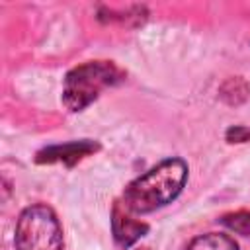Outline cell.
<instances>
[{"label": "cell", "instance_id": "cell-1", "mask_svg": "<svg viewBox=\"0 0 250 250\" xmlns=\"http://www.w3.org/2000/svg\"><path fill=\"white\" fill-rule=\"evenodd\" d=\"M188 182V162L180 156L160 160L156 166L135 178L123 193L127 211L145 215L172 203Z\"/></svg>", "mask_w": 250, "mask_h": 250}, {"label": "cell", "instance_id": "cell-2", "mask_svg": "<svg viewBox=\"0 0 250 250\" xmlns=\"http://www.w3.org/2000/svg\"><path fill=\"white\" fill-rule=\"evenodd\" d=\"M121 80V72L109 61H92L72 68L62 86V104L70 111H82L88 107L104 88Z\"/></svg>", "mask_w": 250, "mask_h": 250}, {"label": "cell", "instance_id": "cell-3", "mask_svg": "<svg viewBox=\"0 0 250 250\" xmlns=\"http://www.w3.org/2000/svg\"><path fill=\"white\" fill-rule=\"evenodd\" d=\"M16 250H62V227L57 213L35 203L25 207L16 223Z\"/></svg>", "mask_w": 250, "mask_h": 250}, {"label": "cell", "instance_id": "cell-4", "mask_svg": "<svg viewBox=\"0 0 250 250\" xmlns=\"http://www.w3.org/2000/svg\"><path fill=\"white\" fill-rule=\"evenodd\" d=\"M98 148H100V145L90 141V139L72 141V143H66V145H55V146H47V148L39 150L37 156H35V162H39V164L64 162V164L72 166L74 162H78L80 158L92 154Z\"/></svg>", "mask_w": 250, "mask_h": 250}, {"label": "cell", "instance_id": "cell-5", "mask_svg": "<svg viewBox=\"0 0 250 250\" xmlns=\"http://www.w3.org/2000/svg\"><path fill=\"white\" fill-rule=\"evenodd\" d=\"M111 230H113V238L119 246L129 248L131 244H135L139 238H143L148 230V225L139 223L135 219H131L129 215H125L121 211L119 205H115L113 209V219H111Z\"/></svg>", "mask_w": 250, "mask_h": 250}, {"label": "cell", "instance_id": "cell-6", "mask_svg": "<svg viewBox=\"0 0 250 250\" xmlns=\"http://www.w3.org/2000/svg\"><path fill=\"white\" fill-rule=\"evenodd\" d=\"M186 250H238V242L227 232H207L195 236Z\"/></svg>", "mask_w": 250, "mask_h": 250}, {"label": "cell", "instance_id": "cell-7", "mask_svg": "<svg viewBox=\"0 0 250 250\" xmlns=\"http://www.w3.org/2000/svg\"><path fill=\"white\" fill-rule=\"evenodd\" d=\"M221 223L238 234H244V236L250 234V211H238V213L225 215Z\"/></svg>", "mask_w": 250, "mask_h": 250}, {"label": "cell", "instance_id": "cell-8", "mask_svg": "<svg viewBox=\"0 0 250 250\" xmlns=\"http://www.w3.org/2000/svg\"><path fill=\"white\" fill-rule=\"evenodd\" d=\"M250 137V131H246V129H242V127H230L229 131H227V139L230 141V143H242V141H246Z\"/></svg>", "mask_w": 250, "mask_h": 250}]
</instances>
